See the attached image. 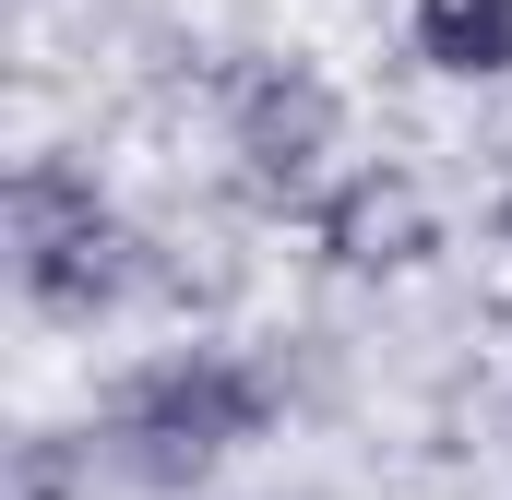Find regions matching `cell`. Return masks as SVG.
Here are the masks:
<instances>
[{"mask_svg": "<svg viewBox=\"0 0 512 500\" xmlns=\"http://www.w3.org/2000/svg\"><path fill=\"white\" fill-rule=\"evenodd\" d=\"M417 48L441 72H512V0H429L417 12Z\"/></svg>", "mask_w": 512, "mask_h": 500, "instance_id": "cell-1", "label": "cell"}]
</instances>
